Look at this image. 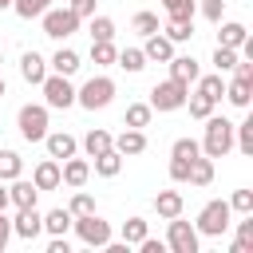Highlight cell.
Returning <instances> with one entry per match:
<instances>
[{
  "label": "cell",
  "mask_w": 253,
  "mask_h": 253,
  "mask_svg": "<svg viewBox=\"0 0 253 253\" xmlns=\"http://www.w3.org/2000/svg\"><path fill=\"white\" fill-rule=\"evenodd\" d=\"M206 123V134H202V154L206 158H225L229 150H233V123L229 119H221V115H206L202 119Z\"/></svg>",
  "instance_id": "1"
},
{
  "label": "cell",
  "mask_w": 253,
  "mask_h": 253,
  "mask_svg": "<svg viewBox=\"0 0 253 253\" xmlns=\"http://www.w3.org/2000/svg\"><path fill=\"white\" fill-rule=\"evenodd\" d=\"M229 217H233L229 202H225V198H213V202H206V206H202V213H198L194 229H198V237H221V233L229 229Z\"/></svg>",
  "instance_id": "2"
},
{
  "label": "cell",
  "mask_w": 253,
  "mask_h": 253,
  "mask_svg": "<svg viewBox=\"0 0 253 253\" xmlns=\"http://www.w3.org/2000/svg\"><path fill=\"white\" fill-rule=\"evenodd\" d=\"M111 99H115V79L111 75H91L75 91V103L87 107V111H103V107H111Z\"/></svg>",
  "instance_id": "3"
},
{
  "label": "cell",
  "mask_w": 253,
  "mask_h": 253,
  "mask_svg": "<svg viewBox=\"0 0 253 253\" xmlns=\"http://www.w3.org/2000/svg\"><path fill=\"white\" fill-rule=\"evenodd\" d=\"M40 91H43V107L47 111H67V107H75V87H71V75H43V83H40Z\"/></svg>",
  "instance_id": "4"
},
{
  "label": "cell",
  "mask_w": 253,
  "mask_h": 253,
  "mask_svg": "<svg viewBox=\"0 0 253 253\" xmlns=\"http://www.w3.org/2000/svg\"><path fill=\"white\" fill-rule=\"evenodd\" d=\"M186 95H190V83L162 79V83L150 87V111H182L186 107Z\"/></svg>",
  "instance_id": "5"
},
{
  "label": "cell",
  "mask_w": 253,
  "mask_h": 253,
  "mask_svg": "<svg viewBox=\"0 0 253 253\" xmlns=\"http://www.w3.org/2000/svg\"><path fill=\"white\" fill-rule=\"evenodd\" d=\"M16 126H20L24 142H43V134H47V107L43 103H24L16 111Z\"/></svg>",
  "instance_id": "6"
},
{
  "label": "cell",
  "mask_w": 253,
  "mask_h": 253,
  "mask_svg": "<svg viewBox=\"0 0 253 253\" xmlns=\"http://www.w3.org/2000/svg\"><path fill=\"white\" fill-rule=\"evenodd\" d=\"M71 229H75V237H79L83 245H91V249H103V245L111 241V221H103L95 210H91V213H79V217L71 221Z\"/></svg>",
  "instance_id": "7"
},
{
  "label": "cell",
  "mask_w": 253,
  "mask_h": 253,
  "mask_svg": "<svg viewBox=\"0 0 253 253\" xmlns=\"http://www.w3.org/2000/svg\"><path fill=\"white\" fill-rule=\"evenodd\" d=\"M40 20H43V36H51V40H67L79 32V16L71 8H47Z\"/></svg>",
  "instance_id": "8"
},
{
  "label": "cell",
  "mask_w": 253,
  "mask_h": 253,
  "mask_svg": "<svg viewBox=\"0 0 253 253\" xmlns=\"http://www.w3.org/2000/svg\"><path fill=\"white\" fill-rule=\"evenodd\" d=\"M166 249L170 253H198V229L190 221H182V213L170 217V225H166Z\"/></svg>",
  "instance_id": "9"
},
{
  "label": "cell",
  "mask_w": 253,
  "mask_h": 253,
  "mask_svg": "<svg viewBox=\"0 0 253 253\" xmlns=\"http://www.w3.org/2000/svg\"><path fill=\"white\" fill-rule=\"evenodd\" d=\"M12 233H16L20 241H36V237L43 233V213H40L36 206L16 210V217H12Z\"/></svg>",
  "instance_id": "10"
},
{
  "label": "cell",
  "mask_w": 253,
  "mask_h": 253,
  "mask_svg": "<svg viewBox=\"0 0 253 253\" xmlns=\"http://www.w3.org/2000/svg\"><path fill=\"white\" fill-rule=\"evenodd\" d=\"M87 178H91V162L87 158H63L59 162V182L63 186H71V190H79V186H87Z\"/></svg>",
  "instance_id": "11"
},
{
  "label": "cell",
  "mask_w": 253,
  "mask_h": 253,
  "mask_svg": "<svg viewBox=\"0 0 253 253\" xmlns=\"http://www.w3.org/2000/svg\"><path fill=\"white\" fill-rule=\"evenodd\" d=\"M43 146H47V158H55V162H63V158H71L79 150L75 134H67V130H47L43 134Z\"/></svg>",
  "instance_id": "12"
},
{
  "label": "cell",
  "mask_w": 253,
  "mask_h": 253,
  "mask_svg": "<svg viewBox=\"0 0 253 253\" xmlns=\"http://www.w3.org/2000/svg\"><path fill=\"white\" fill-rule=\"evenodd\" d=\"M20 75H24V83H43V75H47V63H43V55L40 51H24L20 55Z\"/></svg>",
  "instance_id": "13"
},
{
  "label": "cell",
  "mask_w": 253,
  "mask_h": 253,
  "mask_svg": "<svg viewBox=\"0 0 253 253\" xmlns=\"http://www.w3.org/2000/svg\"><path fill=\"white\" fill-rule=\"evenodd\" d=\"M32 182H36V190H59L63 182H59V162L55 158H43L36 170H32Z\"/></svg>",
  "instance_id": "14"
},
{
  "label": "cell",
  "mask_w": 253,
  "mask_h": 253,
  "mask_svg": "<svg viewBox=\"0 0 253 253\" xmlns=\"http://www.w3.org/2000/svg\"><path fill=\"white\" fill-rule=\"evenodd\" d=\"M8 202H12L16 210H24V206H36V202H40V190H36V182L12 178V186H8Z\"/></svg>",
  "instance_id": "15"
},
{
  "label": "cell",
  "mask_w": 253,
  "mask_h": 253,
  "mask_svg": "<svg viewBox=\"0 0 253 253\" xmlns=\"http://www.w3.org/2000/svg\"><path fill=\"white\" fill-rule=\"evenodd\" d=\"M142 55H146V63L154 59V63H166L170 55H174V43L162 36V32H154V36H146V43H142Z\"/></svg>",
  "instance_id": "16"
},
{
  "label": "cell",
  "mask_w": 253,
  "mask_h": 253,
  "mask_svg": "<svg viewBox=\"0 0 253 253\" xmlns=\"http://www.w3.org/2000/svg\"><path fill=\"white\" fill-rule=\"evenodd\" d=\"M166 63H170V79H182V83H194V79L202 75V67H198V59H194V55H170Z\"/></svg>",
  "instance_id": "17"
},
{
  "label": "cell",
  "mask_w": 253,
  "mask_h": 253,
  "mask_svg": "<svg viewBox=\"0 0 253 253\" xmlns=\"http://www.w3.org/2000/svg\"><path fill=\"white\" fill-rule=\"evenodd\" d=\"M115 150H119L123 158H134V154H142V150H146V134H142V130H134V126H126V130L115 138Z\"/></svg>",
  "instance_id": "18"
},
{
  "label": "cell",
  "mask_w": 253,
  "mask_h": 253,
  "mask_svg": "<svg viewBox=\"0 0 253 253\" xmlns=\"http://www.w3.org/2000/svg\"><path fill=\"white\" fill-rule=\"evenodd\" d=\"M154 210H158V217L170 221V217H178V213L186 210V202H182L178 190H158V194H154Z\"/></svg>",
  "instance_id": "19"
},
{
  "label": "cell",
  "mask_w": 253,
  "mask_h": 253,
  "mask_svg": "<svg viewBox=\"0 0 253 253\" xmlns=\"http://www.w3.org/2000/svg\"><path fill=\"white\" fill-rule=\"evenodd\" d=\"M71 210H47L43 213V229L51 233V237H67V229H71Z\"/></svg>",
  "instance_id": "20"
},
{
  "label": "cell",
  "mask_w": 253,
  "mask_h": 253,
  "mask_svg": "<svg viewBox=\"0 0 253 253\" xmlns=\"http://www.w3.org/2000/svg\"><path fill=\"white\" fill-rule=\"evenodd\" d=\"M245 36H249V32H245V24H237V20H225V24H221V32H217V43L237 51V47L245 43Z\"/></svg>",
  "instance_id": "21"
},
{
  "label": "cell",
  "mask_w": 253,
  "mask_h": 253,
  "mask_svg": "<svg viewBox=\"0 0 253 253\" xmlns=\"http://www.w3.org/2000/svg\"><path fill=\"white\" fill-rule=\"evenodd\" d=\"M115 146V138L107 134V130H99V126H91L87 134H83V150H87V158H95V154H103V150H111Z\"/></svg>",
  "instance_id": "22"
},
{
  "label": "cell",
  "mask_w": 253,
  "mask_h": 253,
  "mask_svg": "<svg viewBox=\"0 0 253 253\" xmlns=\"http://www.w3.org/2000/svg\"><path fill=\"white\" fill-rule=\"evenodd\" d=\"M119 170H123V154H119L115 146L103 150V154H95V174H99V178H115Z\"/></svg>",
  "instance_id": "23"
},
{
  "label": "cell",
  "mask_w": 253,
  "mask_h": 253,
  "mask_svg": "<svg viewBox=\"0 0 253 253\" xmlns=\"http://www.w3.org/2000/svg\"><path fill=\"white\" fill-rule=\"evenodd\" d=\"M190 186H210L213 182V158H206V154H198L194 162H190V178H186Z\"/></svg>",
  "instance_id": "24"
},
{
  "label": "cell",
  "mask_w": 253,
  "mask_h": 253,
  "mask_svg": "<svg viewBox=\"0 0 253 253\" xmlns=\"http://www.w3.org/2000/svg\"><path fill=\"white\" fill-rule=\"evenodd\" d=\"M51 71H55V75H75V71H79V55H75L71 47H59V51L51 55Z\"/></svg>",
  "instance_id": "25"
},
{
  "label": "cell",
  "mask_w": 253,
  "mask_h": 253,
  "mask_svg": "<svg viewBox=\"0 0 253 253\" xmlns=\"http://www.w3.org/2000/svg\"><path fill=\"white\" fill-rule=\"evenodd\" d=\"M249 91H253L249 79H237V75H233V79L225 83V99H229L233 107H249Z\"/></svg>",
  "instance_id": "26"
},
{
  "label": "cell",
  "mask_w": 253,
  "mask_h": 253,
  "mask_svg": "<svg viewBox=\"0 0 253 253\" xmlns=\"http://www.w3.org/2000/svg\"><path fill=\"white\" fill-rule=\"evenodd\" d=\"M150 103H130L126 107V115H123V126H134V130H142V126H150Z\"/></svg>",
  "instance_id": "27"
},
{
  "label": "cell",
  "mask_w": 253,
  "mask_h": 253,
  "mask_svg": "<svg viewBox=\"0 0 253 253\" xmlns=\"http://www.w3.org/2000/svg\"><path fill=\"white\" fill-rule=\"evenodd\" d=\"M115 63H119L123 71H130V75H134V71H142V67H146V55H142V47H123V51L115 55Z\"/></svg>",
  "instance_id": "28"
},
{
  "label": "cell",
  "mask_w": 253,
  "mask_h": 253,
  "mask_svg": "<svg viewBox=\"0 0 253 253\" xmlns=\"http://www.w3.org/2000/svg\"><path fill=\"white\" fill-rule=\"evenodd\" d=\"M20 170H24V158H20L16 150H0V182L20 178Z\"/></svg>",
  "instance_id": "29"
},
{
  "label": "cell",
  "mask_w": 253,
  "mask_h": 253,
  "mask_svg": "<svg viewBox=\"0 0 253 253\" xmlns=\"http://www.w3.org/2000/svg\"><path fill=\"white\" fill-rule=\"evenodd\" d=\"M12 8H16L20 20H40V16L51 8V0H12Z\"/></svg>",
  "instance_id": "30"
},
{
  "label": "cell",
  "mask_w": 253,
  "mask_h": 253,
  "mask_svg": "<svg viewBox=\"0 0 253 253\" xmlns=\"http://www.w3.org/2000/svg\"><path fill=\"white\" fill-rule=\"evenodd\" d=\"M162 36H166L170 43H186V40L194 36V20H170V24L162 28Z\"/></svg>",
  "instance_id": "31"
},
{
  "label": "cell",
  "mask_w": 253,
  "mask_h": 253,
  "mask_svg": "<svg viewBox=\"0 0 253 253\" xmlns=\"http://www.w3.org/2000/svg\"><path fill=\"white\" fill-rule=\"evenodd\" d=\"M115 40H91V59L99 63V67H111L115 63Z\"/></svg>",
  "instance_id": "32"
},
{
  "label": "cell",
  "mask_w": 253,
  "mask_h": 253,
  "mask_svg": "<svg viewBox=\"0 0 253 253\" xmlns=\"http://www.w3.org/2000/svg\"><path fill=\"white\" fill-rule=\"evenodd\" d=\"M194 83H198V91H202L206 99H213V103H217V99L225 95V83H221V71H217V75H198Z\"/></svg>",
  "instance_id": "33"
},
{
  "label": "cell",
  "mask_w": 253,
  "mask_h": 253,
  "mask_svg": "<svg viewBox=\"0 0 253 253\" xmlns=\"http://www.w3.org/2000/svg\"><path fill=\"white\" fill-rule=\"evenodd\" d=\"M233 146L241 154H253V119H245V123L233 126Z\"/></svg>",
  "instance_id": "34"
},
{
  "label": "cell",
  "mask_w": 253,
  "mask_h": 253,
  "mask_svg": "<svg viewBox=\"0 0 253 253\" xmlns=\"http://www.w3.org/2000/svg\"><path fill=\"white\" fill-rule=\"evenodd\" d=\"M146 233H150V229H146V217H126V221H123V241H126V245H138Z\"/></svg>",
  "instance_id": "35"
},
{
  "label": "cell",
  "mask_w": 253,
  "mask_h": 253,
  "mask_svg": "<svg viewBox=\"0 0 253 253\" xmlns=\"http://www.w3.org/2000/svg\"><path fill=\"white\" fill-rule=\"evenodd\" d=\"M162 8H166L170 20H194V12H198L194 0H162Z\"/></svg>",
  "instance_id": "36"
},
{
  "label": "cell",
  "mask_w": 253,
  "mask_h": 253,
  "mask_svg": "<svg viewBox=\"0 0 253 253\" xmlns=\"http://www.w3.org/2000/svg\"><path fill=\"white\" fill-rule=\"evenodd\" d=\"M130 28H134L138 36H154V32H162L154 12H134V16H130Z\"/></svg>",
  "instance_id": "37"
},
{
  "label": "cell",
  "mask_w": 253,
  "mask_h": 253,
  "mask_svg": "<svg viewBox=\"0 0 253 253\" xmlns=\"http://www.w3.org/2000/svg\"><path fill=\"white\" fill-rule=\"evenodd\" d=\"M186 107H190V119H206V115H213V99H206L202 91L186 95Z\"/></svg>",
  "instance_id": "38"
},
{
  "label": "cell",
  "mask_w": 253,
  "mask_h": 253,
  "mask_svg": "<svg viewBox=\"0 0 253 253\" xmlns=\"http://www.w3.org/2000/svg\"><path fill=\"white\" fill-rule=\"evenodd\" d=\"M198 154H202L198 138H174V146H170V158H186V162H194Z\"/></svg>",
  "instance_id": "39"
},
{
  "label": "cell",
  "mask_w": 253,
  "mask_h": 253,
  "mask_svg": "<svg viewBox=\"0 0 253 253\" xmlns=\"http://www.w3.org/2000/svg\"><path fill=\"white\" fill-rule=\"evenodd\" d=\"M91 40H115V20L111 16H91Z\"/></svg>",
  "instance_id": "40"
},
{
  "label": "cell",
  "mask_w": 253,
  "mask_h": 253,
  "mask_svg": "<svg viewBox=\"0 0 253 253\" xmlns=\"http://www.w3.org/2000/svg\"><path fill=\"white\" fill-rule=\"evenodd\" d=\"M229 210H233V213H253V190H233Z\"/></svg>",
  "instance_id": "41"
},
{
  "label": "cell",
  "mask_w": 253,
  "mask_h": 253,
  "mask_svg": "<svg viewBox=\"0 0 253 253\" xmlns=\"http://www.w3.org/2000/svg\"><path fill=\"white\" fill-rule=\"evenodd\" d=\"M233 63H237V51H233V47H221V43H217V47H213V67H217V71H229Z\"/></svg>",
  "instance_id": "42"
},
{
  "label": "cell",
  "mask_w": 253,
  "mask_h": 253,
  "mask_svg": "<svg viewBox=\"0 0 253 253\" xmlns=\"http://www.w3.org/2000/svg\"><path fill=\"white\" fill-rule=\"evenodd\" d=\"M67 210H71V217H79V213H91V210H95V198H91L87 190H79V194L71 198V206H67Z\"/></svg>",
  "instance_id": "43"
},
{
  "label": "cell",
  "mask_w": 253,
  "mask_h": 253,
  "mask_svg": "<svg viewBox=\"0 0 253 253\" xmlns=\"http://www.w3.org/2000/svg\"><path fill=\"white\" fill-rule=\"evenodd\" d=\"M202 16H206L210 24H221V16H225V0H202Z\"/></svg>",
  "instance_id": "44"
},
{
  "label": "cell",
  "mask_w": 253,
  "mask_h": 253,
  "mask_svg": "<svg viewBox=\"0 0 253 253\" xmlns=\"http://www.w3.org/2000/svg\"><path fill=\"white\" fill-rule=\"evenodd\" d=\"M237 241L245 245V253L253 249V213H245V221H237Z\"/></svg>",
  "instance_id": "45"
},
{
  "label": "cell",
  "mask_w": 253,
  "mask_h": 253,
  "mask_svg": "<svg viewBox=\"0 0 253 253\" xmlns=\"http://www.w3.org/2000/svg\"><path fill=\"white\" fill-rule=\"evenodd\" d=\"M190 178V162L186 158H170V182H186Z\"/></svg>",
  "instance_id": "46"
},
{
  "label": "cell",
  "mask_w": 253,
  "mask_h": 253,
  "mask_svg": "<svg viewBox=\"0 0 253 253\" xmlns=\"http://www.w3.org/2000/svg\"><path fill=\"white\" fill-rule=\"evenodd\" d=\"M67 8H71L79 20H91V16H95V0H71Z\"/></svg>",
  "instance_id": "47"
},
{
  "label": "cell",
  "mask_w": 253,
  "mask_h": 253,
  "mask_svg": "<svg viewBox=\"0 0 253 253\" xmlns=\"http://www.w3.org/2000/svg\"><path fill=\"white\" fill-rule=\"evenodd\" d=\"M229 71H233L237 79H249V83H253V59H237V63H233Z\"/></svg>",
  "instance_id": "48"
},
{
  "label": "cell",
  "mask_w": 253,
  "mask_h": 253,
  "mask_svg": "<svg viewBox=\"0 0 253 253\" xmlns=\"http://www.w3.org/2000/svg\"><path fill=\"white\" fill-rule=\"evenodd\" d=\"M138 249H142V253H166V241H154V237L146 233V237L138 241Z\"/></svg>",
  "instance_id": "49"
},
{
  "label": "cell",
  "mask_w": 253,
  "mask_h": 253,
  "mask_svg": "<svg viewBox=\"0 0 253 253\" xmlns=\"http://www.w3.org/2000/svg\"><path fill=\"white\" fill-rule=\"evenodd\" d=\"M8 241H12V221L4 217V210H0V253L8 249Z\"/></svg>",
  "instance_id": "50"
},
{
  "label": "cell",
  "mask_w": 253,
  "mask_h": 253,
  "mask_svg": "<svg viewBox=\"0 0 253 253\" xmlns=\"http://www.w3.org/2000/svg\"><path fill=\"white\" fill-rule=\"evenodd\" d=\"M47 253H71L67 237H51V241H47Z\"/></svg>",
  "instance_id": "51"
},
{
  "label": "cell",
  "mask_w": 253,
  "mask_h": 253,
  "mask_svg": "<svg viewBox=\"0 0 253 253\" xmlns=\"http://www.w3.org/2000/svg\"><path fill=\"white\" fill-rule=\"evenodd\" d=\"M8 206H12V202H8V190L0 186V210H8Z\"/></svg>",
  "instance_id": "52"
},
{
  "label": "cell",
  "mask_w": 253,
  "mask_h": 253,
  "mask_svg": "<svg viewBox=\"0 0 253 253\" xmlns=\"http://www.w3.org/2000/svg\"><path fill=\"white\" fill-rule=\"evenodd\" d=\"M0 99H4V75H0Z\"/></svg>",
  "instance_id": "53"
},
{
  "label": "cell",
  "mask_w": 253,
  "mask_h": 253,
  "mask_svg": "<svg viewBox=\"0 0 253 253\" xmlns=\"http://www.w3.org/2000/svg\"><path fill=\"white\" fill-rule=\"evenodd\" d=\"M0 8H12V0H0Z\"/></svg>",
  "instance_id": "54"
},
{
  "label": "cell",
  "mask_w": 253,
  "mask_h": 253,
  "mask_svg": "<svg viewBox=\"0 0 253 253\" xmlns=\"http://www.w3.org/2000/svg\"><path fill=\"white\" fill-rule=\"evenodd\" d=\"M0 63H4V51H0Z\"/></svg>",
  "instance_id": "55"
}]
</instances>
